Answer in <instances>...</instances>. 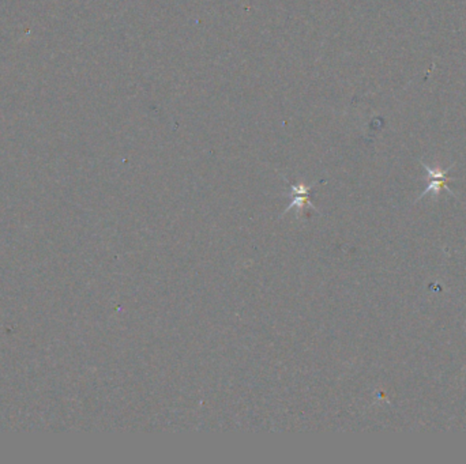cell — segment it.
<instances>
[{
	"instance_id": "obj_1",
	"label": "cell",
	"mask_w": 466,
	"mask_h": 464,
	"mask_svg": "<svg viewBox=\"0 0 466 464\" xmlns=\"http://www.w3.org/2000/svg\"><path fill=\"white\" fill-rule=\"evenodd\" d=\"M421 163H422L424 169L428 172V175H430V177H431V184H430V186L425 189V192L421 195V198H422L424 195L430 193V192L438 195L441 189H446L447 192H451V191L446 186L447 182L450 180V177H448V170L451 169V166H450L448 169H446V170H439V169H432V168H430L427 163H424L422 161H421Z\"/></svg>"
}]
</instances>
